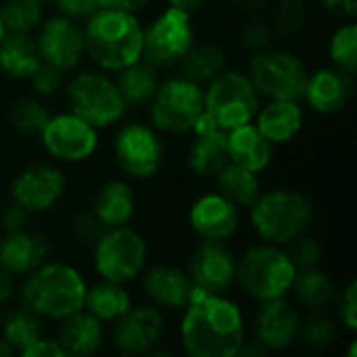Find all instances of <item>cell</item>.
I'll list each match as a JSON object with an SVG mask.
<instances>
[{
    "instance_id": "cell-39",
    "label": "cell",
    "mask_w": 357,
    "mask_h": 357,
    "mask_svg": "<svg viewBox=\"0 0 357 357\" xmlns=\"http://www.w3.org/2000/svg\"><path fill=\"white\" fill-rule=\"evenodd\" d=\"M46 10L33 0H0V17L8 33H33Z\"/></svg>"
},
{
    "instance_id": "cell-17",
    "label": "cell",
    "mask_w": 357,
    "mask_h": 357,
    "mask_svg": "<svg viewBox=\"0 0 357 357\" xmlns=\"http://www.w3.org/2000/svg\"><path fill=\"white\" fill-rule=\"evenodd\" d=\"M301 310L291 297L255 303L249 322V337L255 339L268 354H284L297 345Z\"/></svg>"
},
{
    "instance_id": "cell-47",
    "label": "cell",
    "mask_w": 357,
    "mask_h": 357,
    "mask_svg": "<svg viewBox=\"0 0 357 357\" xmlns=\"http://www.w3.org/2000/svg\"><path fill=\"white\" fill-rule=\"evenodd\" d=\"M21 357H65L63 347L59 345V341L54 337H46L42 335L38 341H33L29 347H25L21 354Z\"/></svg>"
},
{
    "instance_id": "cell-13",
    "label": "cell",
    "mask_w": 357,
    "mask_h": 357,
    "mask_svg": "<svg viewBox=\"0 0 357 357\" xmlns=\"http://www.w3.org/2000/svg\"><path fill=\"white\" fill-rule=\"evenodd\" d=\"M36 140L50 161L59 165H84L100 149V130L73 111L63 109L48 117Z\"/></svg>"
},
{
    "instance_id": "cell-46",
    "label": "cell",
    "mask_w": 357,
    "mask_h": 357,
    "mask_svg": "<svg viewBox=\"0 0 357 357\" xmlns=\"http://www.w3.org/2000/svg\"><path fill=\"white\" fill-rule=\"evenodd\" d=\"M52 6H54V13H61L82 23L100 8L98 0H52Z\"/></svg>"
},
{
    "instance_id": "cell-12",
    "label": "cell",
    "mask_w": 357,
    "mask_h": 357,
    "mask_svg": "<svg viewBox=\"0 0 357 357\" xmlns=\"http://www.w3.org/2000/svg\"><path fill=\"white\" fill-rule=\"evenodd\" d=\"M195 42V13L165 4L144 23L142 59L159 71H174Z\"/></svg>"
},
{
    "instance_id": "cell-44",
    "label": "cell",
    "mask_w": 357,
    "mask_h": 357,
    "mask_svg": "<svg viewBox=\"0 0 357 357\" xmlns=\"http://www.w3.org/2000/svg\"><path fill=\"white\" fill-rule=\"evenodd\" d=\"M102 224L94 218L90 209H82L71 215L69 220V236L75 245L79 247H92L94 241L102 234Z\"/></svg>"
},
{
    "instance_id": "cell-8",
    "label": "cell",
    "mask_w": 357,
    "mask_h": 357,
    "mask_svg": "<svg viewBox=\"0 0 357 357\" xmlns=\"http://www.w3.org/2000/svg\"><path fill=\"white\" fill-rule=\"evenodd\" d=\"M151 247L146 236L132 224L105 228L90 247V266L96 278L132 284L149 266Z\"/></svg>"
},
{
    "instance_id": "cell-14",
    "label": "cell",
    "mask_w": 357,
    "mask_h": 357,
    "mask_svg": "<svg viewBox=\"0 0 357 357\" xmlns=\"http://www.w3.org/2000/svg\"><path fill=\"white\" fill-rule=\"evenodd\" d=\"M67 188L69 178L63 165L50 159L29 161L13 174L8 182V199L36 218L54 211L63 203Z\"/></svg>"
},
{
    "instance_id": "cell-28",
    "label": "cell",
    "mask_w": 357,
    "mask_h": 357,
    "mask_svg": "<svg viewBox=\"0 0 357 357\" xmlns=\"http://www.w3.org/2000/svg\"><path fill=\"white\" fill-rule=\"evenodd\" d=\"M339 287L322 266L301 268L295 274L289 297L301 312H328L335 305Z\"/></svg>"
},
{
    "instance_id": "cell-42",
    "label": "cell",
    "mask_w": 357,
    "mask_h": 357,
    "mask_svg": "<svg viewBox=\"0 0 357 357\" xmlns=\"http://www.w3.org/2000/svg\"><path fill=\"white\" fill-rule=\"evenodd\" d=\"M29 86V92L38 98H52L56 94L63 92V86H65V73L59 71L56 67L48 65L42 61V65L29 75V79L25 82Z\"/></svg>"
},
{
    "instance_id": "cell-29",
    "label": "cell",
    "mask_w": 357,
    "mask_h": 357,
    "mask_svg": "<svg viewBox=\"0 0 357 357\" xmlns=\"http://www.w3.org/2000/svg\"><path fill=\"white\" fill-rule=\"evenodd\" d=\"M134 303L136 301L128 284H119L102 278L88 282L86 297H84V310L107 326H113L119 318H123L134 307Z\"/></svg>"
},
{
    "instance_id": "cell-31",
    "label": "cell",
    "mask_w": 357,
    "mask_h": 357,
    "mask_svg": "<svg viewBox=\"0 0 357 357\" xmlns=\"http://www.w3.org/2000/svg\"><path fill=\"white\" fill-rule=\"evenodd\" d=\"M226 67H230L228 50L220 42L197 38V42L188 48V52L182 56V61L174 71L205 86L213 77H218Z\"/></svg>"
},
{
    "instance_id": "cell-23",
    "label": "cell",
    "mask_w": 357,
    "mask_h": 357,
    "mask_svg": "<svg viewBox=\"0 0 357 357\" xmlns=\"http://www.w3.org/2000/svg\"><path fill=\"white\" fill-rule=\"evenodd\" d=\"M228 140L226 132L220 130L207 113L201 115L195 130L190 132V142L186 149V167L203 180H211L228 163Z\"/></svg>"
},
{
    "instance_id": "cell-16",
    "label": "cell",
    "mask_w": 357,
    "mask_h": 357,
    "mask_svg": "<svg viewBox=\"0 0 357 357\" xmlns=\"http://www.w3.org/2000/svg\"><path fill=\"white\" fill-rule=\"evenodd\" d=\"M186 224L199 241L230 243L243 228V209L211 188L190 201Z\"/></svg>"
},
{
    "instance_id": "cell-37",
    "label": "cell",
    "mask_w": 357,
    "mask_h": 357,
    "mask_svg": "<svg viewBox=\"0 0 357 357\" xmlns=\"http://www.w3.org/2000/svg\"><path fill=\"white\" fill-rule=\"evenodd\" d=\"M310 2L307 0H272L266 17L272 23L276 40L299 38L310 25Z\"/></svg>"
},
{
    "instance_id": "cell-20",
    "label": "cell",
    "mask_w": 357,
    "mask_h": 357,
    "mask_svg": "<svg viewBox=\"0 0 357 357\" xmlns=\"http://www.w3.org/2000/svg\"><path fill=\"white\" fill-rule=\"evenodd\" d=\"M356 92V75L345 73L333 65H320L310 69L303 88L301 102L310 113L320 117H333L347 109Z\"/></svg>"
},
{
    "instance_id": "cell-32",
    "label": "cell",
    "mask_w": 357,
    "mask_h": 357,
    "mask_svg": "<svg viewBox=\"0 0 357 357\" xmlns=\"http://www.w3.org/2000/svg\"><path fill=\"white\" fill-rule=\"evenodd\" d=\"M161 73L163 71H159L157 67H153L144 59H140V61L119 69L117 73H113L117 90L123 96L130 111L146 109V105L151 102V98L155 96L157 88L161 84V77H163Z\"/></svg>"
},
{
    "instance_id": "cell-4",
    "label": "cell",
    "mask_w": 357,
    "mask_h": 357,
    "mask_svg": "<svg viewBox=\"0 0 357 357\" xmlns=\"http://www.w3.org/2000/svg\"><path fill=\"white\" fill-rule=\"evenodd\" d=\"M249 226L264 243L287 247L295 238L314 230L316 203L314 199L291 186L264 188L247 209Z\"/></svg>"
},
{
    "instance_id": "cell-19",
    "label": "cell",
    "mask_w": 357,
    "mask_h": 357,
    "mask_svg": "<svg viewBox=\"0 0 357 357\" xmlns=\"http://www.w3.org/2000/svg\"><path fill=\"white\" fill-rule=\"evenodd\" d=\"M184 270L195 289L230 293L236 287V253L228 243L199 241L186 255Z\"/></svg>"
},
{
    "instance_id": "cell-33",
    "label": "cell",
    "mask_w": 357,
    "mask_h": 357,
    "mask_svg": "<svg viewBox=\"0 0 357 357\" xmlns=\"http://www.w3.org/2000/svg\"><path fill=\"white\" fill-rule=\"evenodd\" d=\"M213 188L218 192H222L226 199H230L234 205H238L243 211H247L253 201L259 197V192L264 190V184H261V176L251 172V169H245L232 161H228L213 178Z\"/></svg>"
},
{
    "instance_id": "cell-53",
    "label": "cell",
    "mask_w": 357,
    "mask_h": 357,
    "mask_svg": "<svg viewBox=\"0 0 357 357\" xmlns=\"http://www.w3.org/2000/svg\"><path fill=\"white\" fill-rule=\"evenodd\" d=\"M6 33H8V31H6V27H4V23H2V17H0V42L4 40Z\"/></svg>"
},
{
    "instance_id": "cell-57",
    "label": "cell",
    "mask_w": 357,
    "mask_h": 357,
    "mask_svg": "<svg viewBox=\"0 0 357 357\" xmlns=\"http://www.w3.org/2000/svg\"><path fill=\"white\" fill-rule=\"evenodd\" d=\"M0 119H2V105H0Z\"/></svg>"
},
{
    "instance_id": "cell-51",
    "label": "cell",
    "mask_w": 357,
    "mask_h": 357,
    "mask_svg": "<svg viewBox=\"0 0 357 357\" xmlns=\"http://www.w3.org/2000/svg\"><path fill=\"white\" fill-rule=\"evenodd\" d=\"M230 6L243 15H266L272 0H228Z\"/></svg>"
},
{
    "instance_id": "cell-7",
    "label": "cell",
    "mask_w": 357,
    "mask_h": 357,
    "mask_svg": "<svg viewBox=\"0 0 357 357\" xmlns=\"http://www.w3.org/2000/svg\"><path fill=\"white\" fill-rule=\"evenodd\" d=\"M205 113V88L180 73L161 77V84L146 105V121L163 136H190Z\"/></svg>"
},
{
    "instance_id": "cell-26",
    "label": "cell",
    "mask_w": 357,
    "mask_h": 357,
    "mask_svg": "<svg viewBox=\"0 0 357 357\" xmlns=\"http://www.w3.org/2000/svg\"><path fill=\"white\" fill-rule=\"evenodd\" d=\"M109 326L94 318L90 312L79 310L56 322L54 339L63 347L65 357L96 356L107 343Z\"/></svg>"
},
{
    "instance_id": "cell-45",
    "label": "cell",
    "mask_w": 357,
    "mask_h": 357,
    "mask_svg": "<svg viewBox=\"0 0 357 357\" xmlns=\"http://www.w3.org/2000/svg\"><path fill=\"white\" fill-rule=\"evenodd\" d=\"M31 218H33L31 213H27L21 205H17L15 201L8 199L0 207V232L6 234V232H15V230L27 228Z\"/></svg>"
},
{
    "instance_id": "cell-10",
    "label": "cell",
    "mask_w": 357,
    "mask_h": 357,
    "mask_svg": "<svg viewBox=\"0 0 357 357\" xmlns=\"http://www.w3.org/2000/svg\"><path fill=\"white\" fill-rule=\"evenodd\" d=\"M247 56L245 71L264 100H301L310 67L297 52L272 44Z\"/></svg>"
},
{
    "instance_id": "cell-5",
    "label": "cell",
    "mask_w": 357,
    "mask_h": 357,
    "mask_svg": "<svg viewBox=\"0 0 357 357\" xmlns=\"http://www.w3.org/2000/svg\"><path fill=\"white\" fill-rule=\"evenodd\" d=\"M297 268L284 247L257 241L236 255V287L253 303L289 297Z\"/></svg>"
},
{
    "instance_id": "cell-25",
    "label": "cell",
    "mask_w": 357,
    "mask_h": 357,
    "mask_svg": "<svg viewBox=\"0 0 357 357\" xmlns=\"http://www.w3.org/2000/svg\"><path fill=\"white\" fill-rule=\"evenodd\" d=\"M307 109L301 100H261L253 123L278 149L297 140L305 130Z\"/></svg>"
},
{
    "instance_id": "cell-52",
    "label": "cell",
    "mask_w": 357,
    "mask_h": 357,
    "mask_svg": "<svg viewBox=\"0 0 357 357\" xmlns=\"http://www.w3.org/2000/svg\"><path fill=\"white\" fill-rule=\"evenodd\" d=\"M165 4L169 6H178V8H184L188 13H197L199 8H203L207 4V0H163Z\"/></svg>"
},
{
    "instance_id": "cell-40",
    "label": "cell",
    "mask_w": 357,
    "mask_h": 357,
    "mask_svg": "<svg viewBox=\"0 0 357 357\" xmlns=\"http://www.w3.org/2000/svg\"><path fill=\"white\" fill-rule=\"evenodd\" d=\"M234 40L238 48L251 54V52H257L276 44V33L266 15H245V19L236 27Z\"/></svg>"
},
{
    "instance_id": "cell-11",
    "label": "cell",
    "mask_w": 357,
    "mask_h": 357,
    "mask_svg": "<svg viewBox=\"0 0 357 357\" xmlns=\"http://www.w3.org/2000/svg\"><path fill=\"white\" fill-rule=\"evenodd\" d=\"M205 88V113L224 132L255 119L261 96L245 69L226 67Z\"/></svg>"
},
{
    "instance_id": "cell-6",
    "label": "cell",
    "mask_w": 357,
    "mask_h": 357,
    "mask_svg": "<svg viewBox=\"0 0 357 357\" xmlns=\"http://www.w3.org/2000/svg\"><path fill=\"white\" fill-rule=\"evenodd\" d=\"M63 96L69 111L100 132L113 130L130 113L113 75L96 67L75 69L73 75L65 79Z\"/></svg>"
},
{
    "instance_id": "cell-58",
    "label": "cell",
    "mask_w": 357,
    "mask_h": 357,
    "mask_svg": "<svg viewBox=\"0 0 357 357\" xmlns=\"http://www.w3.org/2000/svg\"><path fill=\"white\" fill-rule=\"evenodd\" d=\"M0 238H2V232H0Z\"/></svg>"
},
{
    "instance_id": "cell-50",
    "label": "cell",
    "mask_w": 357,
    "mask_h": 357,
    "mask_svg": "<svg viewBox=\"0 0 357 357\" xmlns=\"http://www.w3.org/2000/svg\"><path fill=\"white\" fill-rule=\"evenodd\" d=\"M17 293V278L10 276L2 266H0V307H6L15 301Z\"/></svg>"
},
{
    "instance_id": "cell-3",
    "label": "cell",
    "mask_w": 357,
    "mask_h": 357,
    "mask_svg": "<svg viewBox=\"0 0 357 357\" xmlns=\"http://www.w3.org/2000/svg\"><path fill=\"white\" fill-rule=\"evenodd\" d=\"M86 59L92 67L117 73L142 59L144 23L140 15L100 6L84 23Z\"/></svg>"
},
{
    "instance_id": "cell-38",
    "label": "cell",
    "mask_w": 357,
    "mask_h": 357,
    "mask_svg": "<svg viewBox=\"0 0 357 357\" xmlns=\"http://www.w3.org/2000/svg\"><path fill=\"white\" fill-rule=\"evenodd\" d=\"M326 56L328 65L345 71V73H357V23L341 21L326 40Z\"/></svg>"
},
{
    "instance_id": "cell-1",
    "label": "cell",
    "mask_w": 357,
    "mask_h": 357,
    "mask_svg": "<svg viewBox=\"0 0 357 357\" xmlns=\"http://www.w3.org/2000/svg\"><path fill=\"white\" fill-rule=\"evenodd\" d=\"M178 316V343L188 357H238L249 337L247 314L230 293L192 289Z\"/></svg>"
},
{
    "instance_id": "cell-36",
    "label": "cell",
    "mask_w": 357,
    "mask_h": 357,
    "mask_svg": "<svg viewBox=\"0 0 357 357\" xmlns=\"http://www.w3.org/2000/svg\"><path fill=\"white\" fill-rule=\"evenodd\" d=\"M341 333L343 328L339 320L331 314V310L328 312H303L301 322H299L297 343L314 351H324V349H331L339 341Z\"/></svg>"
},
{
    "instance_id": "cell-22",
    "label": "cell",
    "mask_w": 357,
    "mask_h": 357,
    "mask_svg": "<svg viewBox=\"0 0 357 357\" xmlns=\"http://www.w3.org/2000/svg\"><path fill=\"white\" fill-rule=\"evenodd\" d=\"M52 253L54 245L50 236L29 226L6 232L0 238V266L17 280L25 278L42 264H46Z\"/></svg>"
},
{
    "instance_id": "cell-9",
    "label": "cell",
    "mask_w": 357,
    "mask_h": 357,
    "mask_svg": "<svg viewBox=\"0 0 357 357\" xmlns=\"http://www.w3.org/2000/svg\"><path fill=\"white\" fill-rule=\"evenodd\" d=\"M111 157L123 178L149 182L165 163V140L146 119H128L115 126Z\"/></svg>"
},
{
    "instance_id": "cell-34",
    "label": "cell",
    "mask_w": 357,
    "mask_h": 357,
    "mask_svg": "<svg viewBox=\"0 0 357 357\" xmlns=\"http://www.w3.org/2000/svg\"><path fill=\"white\" fill-rule=\"evenodd\" d=\"M42 335H44V320L40 316H36L21 303L4 310V318L0 324V339L6 341L17 351V356L33 341H38Z\"/></svg>"
},
{
    "instance_id": "cell-56",
    "label": "cell",
    "mask_w": 357,
    "mask_h": 357,
    "mask_svg": "<svg viewBox=\"0 0 357 357\" xmlns=\"http://www.w3.org/2000/svg\"><path fill=\"white\" fill-rule=\"evenodd\" d=\"M0 192H2V174H0Z\"/></svg>"
},
{
    "instance_id": "cell-15",
    "label": "cell",
    "mask_w": 357,
    "mask_h": 357,
    "mask_svg": "<svg viewBox=\"0 0 357 357\" xmlns=\"http://www.w3.org/2000/svg\"><path fill=\"white\" fill-rule=\"evenodd\" d=\"M33 38L42 61L56 67L65 75L79 69L86 61L82 21L69 19L61 13L44 15L42 23L33 31Z\"/></svg>"
},
{
    "instance_id": "cell-49",
    "label": "cell",
    "mask_w": 357,
    "mask_h": 357,
    "mask_svg": "<svg viewBox=\"0 0 357 357\" xmlns=\"http://www.w3.org/2000/svg\"><path fill=\"white\" fill-rule=\"evenodd\" d=\"M155 0H98L100 6L105 8H117V10H128L134 15H140L142 10H146Z\"/></svg>"
},
{
    "instance_id": "cell-21",
    "label": "cell",
    "mask_w": 357,
    "mask_h": 357,
    "mask_svg": "<svg viewBox=\"0 0 357 357\" xmlns=\"http://www.w3.org/2000/svg\"><path fill=\"white\" fill-rule=\"evenodd\" d=\"M138 280L146 303L155 305L163 314H180L195 289L184 266L167 261L149 264Z\"/></svg>"
},
{
    "instance_id": "cell-30",
    "label": "cell",
    "mask_w": 357,
    "mask_h": 357,
    "mask_svg": "<svg viewBox=\"0 0 357 357\" xmlns=\"http://www.w3.org/2000/svg\"><path fill=\"white\" fill-rule=\"evenodd\" d=\"M42 65L33 33H6L0 42V73L17 84H25Z\"/></svg>"
},
{
    "instance_id": "cell-48",
    "label": "cell",
    "mask_w": 357,
    "mask_h": 357,
    "mask_svg": "<svg viewBox=\"0 0 357 357\" xmlns=\"http://www.w3.org/2000/svg\"><path fill=\"white\" fill-rule=\"evenodd\" d=\"M318 6L339 21H351L357 15V0H318Z\"/></svg>"
},
{
    "instance_id": "cell-2",
    "label": "cell",
    "mask_w": 357,
    "mask_h": 357,
    "mask_svg": "<svg viewBox=\"0 0 357 357\" xmlns=\"http://www.w3.org/2000/svg\"><path fill=\"white\" fill-rule=\"evenodd\" d=\"M86 289V274L77 266L50 257L17 282L15 299L44 322L56 324L63 318L84 310Z\"/></svg>"
},
{
    "instance_id": "cell-18",
    "label": "cell",
    "mask_w": 357,
    "mask_h": 357,
    "mask_svg": "<svg viewBox=\"0 0 357 357\" xmlns=\"http://www.w3.org/2000/svg\"><path fill=\"white\" fill-rule=\"evenodd\" d=\"M165 314L151 303H134V307L111 326L113 349L119 356L140 357L163 343L165 337Z\"/></svg>"
},
{
    "instance_id": "cell-41",
    "label": "cell",
    "mask_w": 357,
    "mask_h": 357,
    "mask_svg": "<svg viewBox=\"0 0 357 357\" xmlns=\"http://www.w3.org/2000/svg\"><path fill=\"white\" fill-rule=\"evenodd\" d=\"M284 249H287V253H289V257H291V261L295 264L297 270L312 268V266H320L322 259H324V245L312 232L301 234L299 238H295Z\"/></svg>"
},
{
    "instance_id": "cell-27",
    "label": "cell",
    "mask_w": 357,
    "mask_h": 357,
    "mask_svg": "<svg viewBox=\"0 0 357 357\" xmlns=\"http://www.w3.org/2000/svg\"><path fill=\"white\" fill-rule=\"evenodd\" d=\"M228 159L255 174H266L276 159V146L257 130L253 121L226 132Z\"/></svg>"
},
{
    "instance_id": "cell-54",
    "label": "cell",
    "mask_w": 357,
    "mask_h": 357,
    "mask_svg": "<svg viewBox=\"0 0 357 357\" xmlns=\"http://www.w3.org/2000/svg\"><path fill=\"white\" fill-rule=\"evenodd\" d=\"M33 2H38V4H42V6H48V4H52V0H33Z\"/></svg>"
},
{
    "instance_id": "cell-43",
    "label": "cell",
    "mask_w": 357,
    "mask_h": 357,
    "mask_svg": "<svg viewBox=\"0 0 357 357\" xmlns=\"http://www.w3.org/2000/svg\"><path fill=\"white\" fill-rule=\"evenodd\" d=\"M335 318L339 320L341 328L349 335L357 333V282L349 278L343 287H339L335 299Z\"/></svg>"
},
{
    "instance_id": "cell-55",
    "label": "cell",
    "mask_w": 357,
    "mask_h": 357,
    "mask_svg": "<svg viewBox=\"0 0 357 357\" xmlns=\"http://www.w3.org/2000/svg\"><path fill=\"white\" fill-rule=\"evenodd\" d=\"M2 318H4V307H0V324H2Z\"/></svg>"
},
{
    "instance_id": "cell-24",
    "label": "cell",
    "mask_w": 357,
    "mask_h": 357,
    "mask_svg": "<svg viewBox=\"0 0 357 357\" xmlns=\"http://www.w3.org/2000/svg\"><path fill=\"white\" fill-rule=\"evenodd\" d=\"M102 228H115L132 224L138 213V195L128 178H109L102 180L88 207Z\"/></svg>"
},
{
    "instance_id": "cell-35",
    "label": "cell",
    "mask_w": 357,
    "mask_h": 357,
    "mask_svg": "<svg viewBox=\"0 0 357 357\" xmlns=\"http://www.w3.org/2000/svg\"><path fill=\"white\" fill-rule=\"evenodd\" d=\"M52 115L48 102L44 98L33 96L31 92L19 96L8 109V128L15 136L25 140H36L44 130L48 117Z\"/></svg>"
}]
</instances>
